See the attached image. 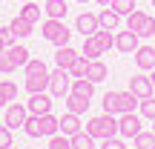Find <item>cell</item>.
<instances>
[{
	"mask_svg": "<svg viewBox=\"0 0 155 149\" xmlns=\"http://www.w3.org/2000/svg\"><path fill=\"white\" fill-rule=\"evenodd\" d=\"M132 141H135V149H155V132H138Z\"/></svg>",
	"mask_w": 155,
	"mask_h": 149,
	"instance_id": "cell-28",
	"label": "cell"
},
{
	"mask_svg": "<svg viewBox=\"0 0 155 149\" xmlns=\"http://www.w3.org/2000/svg\"><path fill=\"white\" fill-rule=\"evenodd\" d=\"M0 123H3V118H0Z\"/></svg>",
	"mask_w": 155,
	"mask_h": 149,
	"instance_id": "cell-47",
	"label": "cell"
},
{
	"mask_svg": "<svg viewBox=\"0 0 155 149\" xmlns=\"http://www.w3.org/2000/svg\"><path fill=\"white\" fill-rule=\"evenodd\" d=\"M101 149H127V146H124V141L118 138V135H112V138H104V141H101Z\"/></svg>",
	"mask_w": 155,
	"mask_h": 149,
	"instance_id": "cell-38",
	"label": "cell"
},
{
	"mask_svg": "<svg viewBox=\"0 0 155 149\" xmlns=\"http://www.w3.org/2000/svg\"><path fill=\"white\" fill-rule=\"evenodd\" d=\"M49 149H72V138H66V135H52L49 138Z\"/></svg>",
	"mask_w": 155,
	"mask_h": 149,
	"instance_id": "cell-34",
	"label": "cell"
},
{
	"mask_svg": "<svg viewBox=\"0 0 155 149\" xmlns=\"http://www.w3.org/2000/svg\"><path fill=\"white\" fill-rule=\"evenodd\" d=\"M66 112H75V115H86L89 112V98H81V95H66Z\"/></svg>",
	"mask_w": 155,
	"mask_h": 149,
	"instance_id": "cell-17",
	"label": "cell"
},
{
	"mask_svg": "<svg viewBox=\"0 0 155 149\" xmlns=\"http://www.w3.org/2000/svg\"><path fill=\"white\" fill-rule=\"evenodd\" d=\"M72 77H86V72H89V57H83V55H78L75 57V63H72Z\"/></svg>",
	"mask_w": 155,
	"mask_h": 149,
	"instance_id": "cell-29",
	"label": "cell"
},
{
	"mask_svg": "<svg viewBox=\"0 0 155 149\" xmlns=\"http://www.w3.org/2000/svg\"><path fill=\"white\" fill-rule=\"evenodd\" d=\"M40 11H43V9H40V6L35 3V0H26V3H23V9L17 11V15H20L23 20H29V23H32V26H35V23L40 20Z\"/></svg>",
	"mask_w": 155,
	"mask_h": 149,
	"instance_id": "cell-23",
	"label": "cell"
},
{
	"mask_svg": "<svg viewBox=\"0 0 155 149\" xmlns=\"http://www.w3.org/2000/svg\"><path fill=\"white\" fill-rule=\"evenodd\" d=\"M95 37H98V43H101V49H104V52H109L112 46H115V34H112V29H98Z\"/></svg>",
	"mask_w": 155,
	"mask_h": 149,
	"instance_id": "cell-26",
	"label": "cell"
},
{
	"mask_svg": "<svg viewBox=\"0 0 155 149\" xmlns=\"http://www.w3.org/2000/svg\"><path fill=\"white\" fill-rule=\"evenodd\" d=\"M40 34H43L49 43H55V46H69V37H72V32L66 29L63 20H49V17H46V23L40 26Z\"/></svg>",
	"mask_w": 155,
	"mask_h": 149,
	"instance_id": "cell-2",
	"label": "cell"
},
{
	"mask_svg": "<svg viewBox=\"0 0 155 149\" xmlns=\"http://www.w3.org/2000/svg\"><path fill=\"white\" fill-rule=\"evenodd\" d=\"M0 72H3V75H12V72H15V66H12V60H9L6 52L0 55Z\"/></svg>",
	"mask_w": 155,
	"mask_h": 149,
	"instance_id": "cell-39",
	"label": "cell"
},
{
	"mask_svg": "<svg viewBox=\"0 0 155 149\" xmlns=\"http://www.w3.org/2000/svg\"><path fill=\"white\" fill-rule=\"evenodd\" d=\"M26 118H29V109H26V106H20L17 100H12V103L6 106L3 123H6L9 129H23V123H26Z\"/></svg>",
	"mask_w": 155,
	"mask_h": 149,
	"instance_id": "cell-4",
	"label": "cell"
},
{
	"mask_svg": "<svg viewBox=\"0 0 155 149\" xmlns=\"http://www.w3.org/2000/svg\"><path fill=\"white\" fill-rule=\"evenodd\" d=\"M109 6H112L121 17H127V15H132V11H135V0H112Z\"/></svg>",
	"mask_w": 155,
	"mask_h": 149,
	"instance_id": "cell-32",
	"label": "cell"
},
{
	"mask_svg": "<svg viewBox=\"0 0 155 149\" xmlns=\"http://www.w3.org/2000/svg\"><path fill=\"white\" fill-rule=\"evenodd\" d=\"M9 29H12V34H15V37H20V40L32 34V23H29V20H23L20 15H15V17H12Z\"/></svg>",
	"mask_w": 155,
	"mask_h": 149,
	"instance_id": "cell-20",
	"label": "cell"
},
{
	"mask_svg": "<svg viewBox=\"0 0 155 149\" xmlns=\"http://www.w3.org/2000/svg\"><path fill=\"white\" fill-rule=\"evenodd\" d=\"M104 112L106 115H121V95L118 92H106L104 95Z\"/></svg>",
	"mask_w": 155,
	"mask_h": 149,
	"instance_id": "cell-24",
	"label": "cell"
},
{
	"mask_svg": "<svg viewBox=\"0 0 155 149\" xmlns=\"http://www.w3.org/2000/svg\"><path fill=\"white\" fill-rule=\"evenodd\" d=\"M106 75H109V69H106V63L101 60V57H98V60H89V72H86V77H89L92 83L106 80Z\"/></svg>",
	"mask_w": 155,
	"mask_h": 149,
	"instance_id": "cell-18",
	"label": "cell"
},
{
	"mask_svg": "<svg viewBox=\"0 0 155 149\" xmlns=\"http://www.w3.org/2000/svg\"><path fill=\"white\" fill-rule=\"evenodd\" d=\"M0 86H3L9 103H12V100H17V83H15V80H0Z\"/></svg>",
	"mask_w": 155,
	"mask_h": 149,
	"instance_id": "cell-36",
	"label": "cell"
},
{
	"mask_svg": "<svg viewBox=\"0 0 155 149\" xmlns=\"http://www.w3.org/2000/svg\"><path fill=\"white\" fill-rule=\"evenodd\" d=\"M150 80H152V89H155V69H152V77H150Z\"/></svg>",
	"mask_w": 155,
	"mask_h": 149,
	"instance_id": "cell-42",
	"label": "cell"
},
{
	"mask_svg": "<svg viewBox=\"0 0 155 149\" xmlns=\"http://www.w3.org/2000/svg\"><path fill=\"white\" fill-rule=\"evenodd\" d=\"M72 95H81V98H89V100H92L95 83L89 80V77H72Z\"/></svg>",
	"mask_w": 155,
	"mask_h": 149,
	"instance_id": "cell-16",
	"label": "cell"
},
{
	"mask_svg": "<svg viewBox=\"0 0 155 149\" xmlns=\"http://www.w3.org/2000/svg\"><path fill=\"white\" fill-rule=\"evenodd\" d=\"M15 146V141H12V129L6 126V123H0V149H9Z\"/></svg>",
	"mask_w": 155,
	"mask_h": 149,
	"instance_id": "cell-35",
	"label": "cell"
},
{
	"mask_svg": "<svg viewBox=\"0 0 155 149\" xmlns=\"http://www.w3.org/2000/svg\"><path fill=\"white\" fill-rule=\"evenodd\" d=\"M23 72H26V75H49V69H46L43 60H38V57H29V63L23 66Z\"/></svg>",
	"mask_w": 155,
	"mask_h": 149,
	"instance_id": "cell-30",
	"label": "cell"
},
{
	"mask_svg": "<svg viewBox=\"0 0 155 149\" xmlns=\"http://www.w3.org/2000/svg\"><path fill=\"white\" fill-rule=\"evenodd\" d=\"M118 95H121V115H124V112H135V106H138V98H135L129 89H127V92H118Z\"/></svg>",
	"mask_w": 155,
	"mask_h": 149,
	"instance_id": "cell-31",
	"label": "cell"
},
{
	"mask_svg": "<svg viewBox=\"0 0 155 149\" xmlns=\"http://www.w3.org/2000/svg\"><path fill=\"white\" fill-rule=\"evenodd\" d=\"M78 3H83V6H86V3H89V0H78Z\"/></svg>",
	"mask_w": 155,
	"mask_h": 149,
	"instance_id": "cell-43",
	"label": "cell"
},
{
	"mask_svg": "<svg viewBox=\"0 0 155 149\" xmlns=\"http://www.w3.org/2000/svg\"><path fill=\"white\" fill-rule=\"evenodd\" d=\"M150 3H152V6H155V0H150Z\"/></svg>",
	"mask_w": 155,
	"mask_h": 149,
	"instance_id": "cell-46",
	"label": "cell"
},
{
	"mask_svg": "<svg viewBox=\"0 0 155 149\" xmlns=\"http://www.w3.org/2000/svg\"><path fill=\"white\" fill-rule=\"evenodd\" d=\"M6 55H9V60H12V66H15V69H20V66H26V63H29V49H26V46H20V43L9 46Z\"/></svg>",
	"mask_w": 155,
	"mask_h": 149,
	"instance_id": "cell-13",
	"label": "cell"
},
{
	"mask_svg": "<svg viewBox=\"0 0 155 149\" xmlns=\"http://www.w3.org/2000/svg\"><path fill=\"white\" fill-rule=\"evenodd\" d=\"M86 132L92 135L95 141H104V138H112V135H118V121L115 115H98V118H89L86 121Z\"/></svg>",
	"mask_w": 155,
	"mask_h": 149,
	"instance_id": "cell-1",
	"label": "cell"
},
{
	"mask_svg": "<svg viewBox=\"0 0 155 149\" xmlns=\"http://www.w3.org/2000/svg\"><path fill=\"white\" fill-rule=\"evenodd\" d=\"M75 29L83 34V37H89V34H95V32L101 29V20H98V15H89V11H83V15H78Z\"/></svg>",
	"mask_w": 155,
	"mask_h": 149,
	"instance_id": "cell-9",
	"label": "cell"
},
{
	"mask_svg": "<svg viewBox=\"0 0 155 149\" xmlns=\"http://www.w3.org/2000/svg\"><path fill=\"white\" fill-rule=\"evenodd\" d=\"M75 57H78V52L72 49V46H58V52H55V66H61V69H72Z\"/></svg>",
	"mask_w": 155,
	"mask_h": 149,
	"instance_id": "cell-15",
	"label": "cell"
},
{
	"mask_svg": "<svg viewBox=\"0 0 155 149\" xmlns=\"http://www.w3.org/2000/svg\"><path fill=\"white\" fill-rule=\"evenodd\" d=\"M81 55L89 57V60H98V57L104 55V49H101V43H98V37H95V34L83 37V52H81Z\"/></svg>",
	"mask_w": 155,
	"mask_h": 149,
	"instance_id": "cell-19",
	"label": "cell"
},
{
	"mask_svg": "<svg viewBox=\"0 0 155 149\" xmlns=\"http://www.w3.org/2000/svg\"><path fill=\"white\" fill-rule=\"evenodd\" d=\"M98 3H101V6H109V3H112V0H98Z\"/></svg>",
	"mask_w": 155,
	"mask_h": 149,
	"instance_id": "cell-41",
	"label": "cell"
},
{
	"mask_svg": "<svg viewBox=\"0 0 155 149\" xmlns=\"http://www.w3.org/2000/svg\"><path fill=\"white\" fill-rule=\"evenodd\" d=\"M20 3H26V0H20Z\"/></svg>",
	"mask_w": 155,
	"mask_h": 149,
	"instance_id": "cell-48",
	"label": "cell"
},
{
	"mask_svg": "<svg viewBox=\"0 0 155 149\" xmlns=\"http://www.w3.org/2000/svg\"><path fill=\"white\" fill-rule=\"evenodd\" d=\"M135 63H138V69H155V49L152 46H138L135 49Z\"/></svg>",
	"mask_w": 155,
	"mask_h": 149,
	"instance_id": "cell-12",
	"label": "cell"
},
{
	"mask_svg": "<svg viewBox=\"0 0 155 149\" xmlns=\"http://www.w3.org/2000/svg\"><path fill=\"white\" fill-rule=\"evenodd\" d=\"M101 20V29H118V23H121V15H118L112 6H104V11L98 15Z\"/></svg>",
	"mask_w": 155,
	"mask_h": 149,
	"instance_id": "cell-21",
	"label": "cell"
},
{
	"mask_svg": "<svg viewBox=\"0 0 155 149\" xmlns=\"http://www.w3.org/2000/svg\"><path fill=\"white\" fill-rule=\"evenodd\" d=\"M72 149H98V146H95V138L83 129V132L72 135Z\"/></svg>",
	"mask_w": 155,
	"mask_h": 149,
	"instance_id": "cell-25",
	"label": "cell"
},
{
	"mask_svg": "<svg viewBox=\"0 0 155 149\" xmlns=\"http://www.w3.org/2000/svg\"><path fill=\"white\" fill-rule=\"evenodd\" d=\"M3 106H9V98H6V92H3V86H0V109Z\"/></svg>",
	"mask_w": 155,
	"mask_h": 149,
	"instance_id": "cell-40",
	"label": "cell"
},
{
	"mask_svg": "<svg viewBox=\"0 0 155 149\" xmlns=\"http://www.w3.org/2000/svg\"><path fill=\"white\" fill-rule=\"evenodd\" d=\"M129 92H132L138 100H144V98H152L155 89H152V80L147 75H132L129 77Z\"/></svg>",
	"mask_w": 155,
	"mask_h": 149,
	"instance_id": "cell-5",
	"label": "cell"
},
{
	"mask_svg": "<svg viewBox=\"0 0 155 149\" xmlns=\"http://www.w3.org/2000/svg\"><path fill=\"white\" fill-rule=\"evenodd\" d=\"M72 92V72L58 66L55 72H49V95L52 98H66Z\"/></svg>",
	"mask_w": 155,
	"mask_h": 149,
	"instance_id": "cell-3",
	"label": "cell"
},
{
	"mask_svg": "<svg viewBox=\"0 0 155 149\" xmlns=\"http://www.w3.org/2000/svg\"><path fill=\"white\" fill-rule=\"evenodd\" d=\"M26 92L29 95H38V92H46L49 89V75H26Z\"/></svg>",
	"mask_w": 155,
	"mask_h": 149,
	"instance_id": "cell-14",
	"label": "cell"
},
{
	"mask_svg": "<svg viewBox=\"0 0 155 149\" xmlns=\"http://www.w3.org/2000/svg\"><path fill=\"white\" fill-rule=\"evenodd\" d=\"M152 132H155V121H152Z\"/></svg>",
	"mask_w": 155,
	"mask_h": 149,
	"instance_id": "cell-45",
	"label": "cell"
},
{
	"mask_svg": "<svg viewBox=\"0 0 155 149\" xmlns=\"http://www.w3.org/2000/svg\"><path fill=\"white\" fill-rule=\"evenodd\" d=\"M141 118L155 121V95H152V98H144V100H141Z\"/></svg>",
	"mask_w": 155,
	"mask_h": 149,
	"instance_id": "cell-33",
	"label": "cell"
},
{
	"mask_svg": "<svg viewBox=\"0 0 155 149\" xmlns=\"http://www.w3.org/2000/svg\"><path fill=\"white\" fill-rule=\"evenodd\" d=\"M152 34H155V17L147 15L144 26H141V32H138V37H152Z\"/></svg>",
	"mask_w": 155,
	"mask_h": 149,
	"instance_id": "cell-37",
	"label": "cell"
},
{
	"mask_svg": "<svg viewBox=\"0 0 155 149\" xmlns=\"http://www.w3.org/2000/svg\"><path fill=\"white\" fill-rule=\"evenodd\" d=\"M138 132H141V118L135 115V112H124L121 121H118V135H124V138H135Z\"/></svg>",
	"mask_w": 155,
	"mask_h": 149,
	"instance_id": "cell-6",
	"label": "cell"
},
{
	"mask_svg": "<svg viewBox=\"0 0 155 149\" xmlns=\"http://www.w3.org/2000/svg\"><path fill=\"white\" fill-rule=\"evenodd\" d=\"M144 20H147V15H144V11H138V9H135L132 15H127V29H129V32H135V34H138V32H141V26H144Z\"/></svg>",
	"mask_w": 155,
	"mask_h": 149,
	"instance_id": "cell-27",
	"label": "cell"
},
{
	"mask_svg": "<svg viewBox=\"0 0 155 149\" xmlns=\"http://www.w3.org/2000/svg\"><path fill=\"white\" fill-rule=\"evenodd\" d=\"M26 109H29V115H49V112H52V98L46 92H38V95L29 98Z\"/></svg>",
	"mask_w": 155,
	"mask_h": 149,
	"instance_id": "cell-7",
	"label": "cell"
},
{
	"mask_svg": "<svg viewBox=\"0 0 155 149\" xmlns=\"http://www.w3.org/2000/svg\"><path fill=\"white\" fill-rule=\"evenodd\" d=\"M83 132V123H81V115H75V112H66V115L61 118V135H66V138H72V135Z\"/></svg>",
	"mask_w": 155,
	"mask_h": 149,
	"instance_id": "cell-10",
	"label": "cell"
},
{
	"mask_svg": "<svg viewBox=\"0 0 155 149\" xmlns=\"http://www.w3.org/2000/svg\"><path fill=\"white\" fill-rule=\"evenodd\" d=\"M115 49L124 52V55H135V49H138V34L135 32H118L115 34Z\"/></svg>",
	"mask_w": 155,
	"mask_h": 149,
	"instance_id": "cell-8",
	"label": "cell"
},
{
	"mask_svg": "<svg viewBox=\"0 0 155 149\" xmlns=\"http://www.w3.org/2000/svg\"><path fill=\"white\" fill-rule=\"evenodd\" d=\"M23 132L29 138H43V121H40V115H29L26 123H23Z\"/></svg>",
	"mask_w": 155,
	"mask_h": 149,
	"instance_id": "cell-22",
	"label": "cell"
},
{
	"mask_svg": "<svg viewBox=\"0 0 155 149\" xmlns=\"http://www.w3.org/2000/svg\"><path fill=\"white\" fill-rule=\"evenodd\" d=\"M69 11L66 0H43V15L49 17V20H63Z\"/></svg>",
	"mask_w": 155,
	"mask_h": 149,
	"instance_id": "cell-11",
	"label": "cell"
},
{
	"mask_svg": "<svg viewBox=\"0 0 155 149\" xmlns=\"http://www.w3.org/2000/svg\"><path fill=\"white\" fill-rule=\"evenodd\" d=\"M9 149H20V146H9Z\"/></svg>",
	"mask_w": 155,
	"mask_h": 149,
	"instance_id": "cell-44",
	"label": "cell"
}]
</instances>
